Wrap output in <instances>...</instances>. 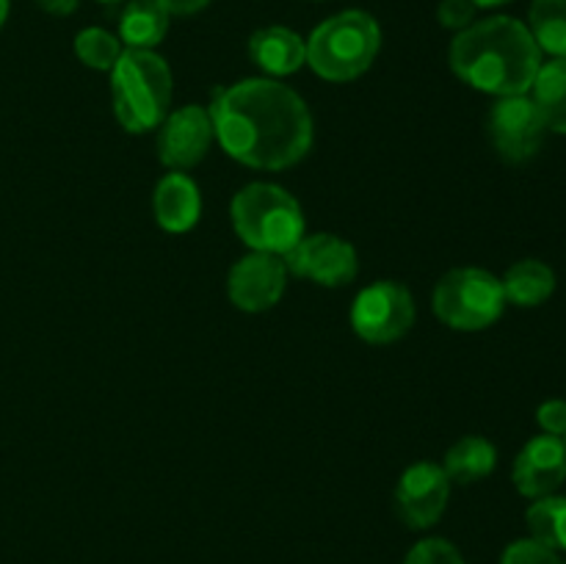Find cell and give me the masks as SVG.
Listing matches in <instances>:
<instances>
[{
    "mask_svg": "<svg viewBox=\"0 0 566 564\" xmlns=\"http://www.w3.org/2000/svg\"><path fill=\"white\" fill-rule=\"evenodd\" d=\"M564 442H566V437H564Z\"/></svg>",
    "mask_w": 566,
    "mask_h": 564,
    "instance_id": "1f68e13d",
    "label": "cell"
},
{
    "mask_svg": "<svg viewBox=\"0 0 566 564\" xmlns=\"http://www.w3.org/2000/svg\"><path fill=\"white\" fill-rule=\"evenodd\" d=\"M213 142V122L199 105H186L160 122L158 155L169 169H191L208 155Z\"/></svg>",
    "mask_w": 566,
    "mask_h": 564,
    "instance_id": "7c38bea8",
    "label": "cell"
},
{
    "mask_svg": "<svg viewBox=\"0 0 566 564\" xmlns=\"http://www.w3.org/2000/svg\"><path fill=\"white\" fill-rule=\"evenodd\" d=\"M415 324L412 293L401 282H376L365 288L352 307V326L363 341L385 346L407 335Z\"/></svg>",
    "mask_w": 566,
    "mask_h": 564,
    "instance_id": "52a82bcc",
    "label": "cell"
},
{
    "mask_svg": "<svg viewBox=\"0 0 566 564\" xmlns=\"http://www.w3.org/2000/svg\"><path fill=\"white\" fill-rule=\"evenodd\" d=\"M512 479L520 495L534 498V501L553 495L566 479V442L545 431L525 442V448L514 459Z\"/></svg>",
    "mask_w": 566,
    "mask_h": 564,
    "instance_id": "4fadbf2b",
    "label": "cell"
},
{
    "mask_svg": "<svg viewBox=\"0 0 566 564\" xmlns=\"http://www.w3.org/2000/svg\"><path fill=\"white\" fill-rule=\"evenodd\" d=\"M486 136L506 164H525L542 149L547 127L528 94L497 97L486 116Z\"/></svg>",
    "mask_w": 566,
    "mask_h": 564,
    "instance_id": "ba28073f",
    "label": "cell"
},
{
    "mask_svg": "<svg viewBox=\"0 0 566 564\" xmlns=\"http://www.w3.org/2000/svg\"><path fill=\"white\" fill-rule=\"evenodd\" d=\"M528 31L542 53L566 59V0H534L528 11Z\"/></svg>",
    "mask_w": 566,
    "mask_h": 564,
    "instance_id": "ffe728a7",
    "label": "cell"
},
{
    "mask_svg": "<svg viewBox=\"0 0 566 564\" xmlns=\"http://www.w3.org/2000/svg\"><path fill=\"white\" fill-rule=\"evenodd\" d=\"M475 9H497V6H506L512 0H473Z\"/></svg>",
    "mask_w": 566,
    "mask_h": 564,
    "instance_id": "f1b7e54d",
    "label": "cell"
},
{
    "mask_svg": "<svg viewBox=\"0 0 566 564\" xmlns=\"http://www.w3.org/2000/svg\"><path fill=\"white\" fill-rule=\"evenodd\" d=\"M285 282L287 265L280 254L252 252L232 265L227 291H230L232 304L238 310L263 313L280 302L282 293H285Z\"/></svg>",
    "mask_w": 566,
    "mask_h": 564,
    "instance_id": "8fae6325",
    "label": "cell"
},
{
    "mask_svg": "<svg viewBox=\"0 0 566 564\" xmlns=\"http://www.w3.org/2000/svg\"><path fill=\"white\" fill-rule=\"evenodd\" d=\"M116 119L125 130L147 133L169 116L171 70L153 50H122L111 70Z\"/></svg>",
    "mask_w": 566,
    "mask_h": 564,
    "instance_id": "3957f363",
    "label": "cell"
},
{
    "mask_svg": "<svg viewBox=\"0 0 566 564\" xmlns=\"http://www.w3.org/2000/svg\"><path fill=\"white\" fill-rule=\"evenodd\" d=\"M249 55L271 75H293L307 64V42L291 28L269 25L249 39Z\"/></svg>",
    "mask_w": 566,
    "mask_h": 564,
    "instance_id": "9a60e30c",
    "label": "cell"
},
{
    "mask_svg": "<svg viewBox=\"0 0 566 564\" xmlns=\"http://www.w3.org/2000/svg\"><path fill=\"white\" fill-rule=\"evenodd\" d=\"M381 48L379 22L365 11H340L321 22L307 39V64L332 83L365 75Z\"/></svg>",
    "mask_w": 566,
    "mask_h": 564,
    "instance_id": "277c9868",
    "label": "cell"
},
{
    "mask_svg": "<svg viewBox=\"0 0 566 564\" xmlns=\"http://www.w3.org/2000/svg\"><path fill=\"white\" fill-rule=\"evenodd\" d=\"M448 59L468 86L512 97L531 92L542 66V50L525 22L501 14L459 31Z\"/></svg>",
    "mask_w": 566,
    "mask_h": 564,
    "instance_id": "7a4b0ae2",
    "label": "cell"
},
{
    "mask_svg": "<svg viewBox=\"0 0 566 564\" xmlns=\"http://www.w3.org/2000/svg\"><path fill=\"white\" fill-rule=\"evenodd\" d=\"M501 564H566L556 551L539 545L536 540H517L506 547Z\"/></svg>",
    "mask_w": 566,
    "mask_h": 564,
    "instance_id": "cb8c5ba5",
    "label": "cell"
},
{
    "mask_svg": "<svg viewBox=\"0 0 566 564\" xmlns=\"http://www.w3.org/2000/svg\"><path fill=\"white\" fill-rule=\"evenodd\" d=\"M103 3H116V0H103Z\"/></svg>",
    "mask_w": 566,
    "mask_h": 564,
    "instance_id": "4dcf8cb0",
    "label": "cell"
},
{
    "mask_svg": "<svg viewBox=\"0 0 566 564\" xmlns=\"http://www.w3.org/2000/svg\"><path fill=\"white\" fill-rule=\"evenodd\" d=\"M525 523H528L531 540L556 553L566 551V498L556 492L536 498L525 512Z\"/></svg>",
    "mask_w": 566,
    "mask_h": 564,
    "instance_id": "44dd1931",
    "label": "cell"
},
{
    "mask_svg": "<svg viewBox=\"0 0 566 564\" xmlns=\"http://www.w3.org/2000/svg\"><path fill=\"white\" fill-rule=\"evenodd\" d=\"M528 97L534 100L547 133L566 136V59L542 61Z\"/></svg>",
    "mask_w": 566,
    "mask_h": 564,
    "instance_id": "2e32d148",
    "label": "cell"
},
{
    "mask_svg": "<svg viewBox=\"0 0 566 564\" xmlns=\"http://www.w3.org/2000/svg\"><path fill=\"white\" fill-rule=\"evenodd\" d=\"M75 55L92 70L111 72L122 55V42L103 28H86L75 36Z\"/></svg>",
    "mask_w": 566,
    "mask_h": 564,
    "instance_id": "7402d4cb",
    "label": "cell"
},
{
    "mask_svg": "<svg viewBox=\"0 0 566 564\" xmlns=\"http://www.w3.org/2000/svg\"><path fill=\"white\" fill-rule=\"evenodd\" d=\"M169 17L158 0H130L119 17V42L133 50H153L166 36Z\"/></svg>",
    "mask_w": 566,
    "mask_h": 564,
    "instance_id": "ac0fdd59",
    "label": "cell"
},
{
    "mask_svg": "<svg viewBox=\"0 0 566 564\" xmlns=\"http://www.w3.org/2000/svg\"><path fill=\"white\" fill-rule=\"evenodd\" d=\"M437 318L459 332H479L495 324L506 307V293L501 280L486 269H453L437 282L434 296Z\"/></svg>",
    "mask_w": 566,
    "mask_h": 564,
    "instance_id": "8992f818",
    "label": "cell"
},
{
    "mask_svg": "<svg viewBox=\"0 0 566 564\" xmlns=\"http://www.w3.org/2000/svg\"><path fill=\"white\" fill-rule=\"evenodd\" d=\"M403 564H464V556L453 542L431 536V540L418 542L412 551L407 553Z\"/></svg>",
    "mask_w": 566,
    "mask_h": 564,
    "instance_id": "603a6c76",
    "label": "cell"
},
{
    "mask_svg": "<svg viewBox=\"0 0 566 564\" xmlns=\"http://www.w3.org/2000/svg\"><path fill=\"white\" fill-rule=\"evenodd\" d=\"M285 265L296 276L318 282L326 288H340L357 276V249L337 236H304L291 252L282 254Z\"/></svg>",
    "mask_w": 566,
    "mask_h": 564,
    "instance_id": "9c48e42d",
    "label": "cell"
},
{
    "mask_svg": "<svg viewBox=\"0 0 566 564\" xmlns=\"http://www.w3.org/2000/svg\"><path fill=\"white\" fill-rule=\"evenodd\" d=\"M501 285L506 302L517 304V307H539L556 291V271L542 260L525 258L506 271Z\"/></svg>",
    "mask_w": 566,
    "mask_h": 564,
    "instance_id": "e0dca14e",
    "label": "cell"
},
{
    "mask_svg": "<svg viewBox=\"0 0 566 564\" xmlns=\"http://www.w3.org/2000/svg\"><path fill=\"white\" fill-rule=\"evenodd\" d=\"M448 495H451V479H448L440 464H412L396 487L398 518L409 529H429L446 512Z\"/></svg>",
    "mask_w": 566,
    "mask_h": 564,
    "instance_id": "30bf717a",
    "label": "cell"
},
{
    "mask_svg": "<svg viewBox=\"0 0 566 564\" xmlns=\"http://www.w3.org/2000/svg\"><path fill=\"white\" fill-rule=\"evenodd\" d=\"M536 420H539L542 431L545 435H553V437H566V401L562 398H551V401L542 404L539 409H536Z\"/></svg>",
    "mask_w": 566,
    "mask_h": 564,
    "instance_id": "484cf974",
    "label": "cell"
},
{
    "mask_svg": "<svg viewBox=\"0 0 566 564\" xmlns=\"http://www.w3.org/2000/svg\"><path fill=\"white\" fill-rule=\"evenodd\" d=\"M36 3H39V9L48 11V14L66 17L77 9V3H81V0H36Z\"/></svg>",
    "mask_w": 566,
    "mask_h": 564,
    "instance_id": "83f0119b",
    "label": "cell"
},
{
    "mask_svg": "<svg viewBox=\"0 0 566 564\" xmlns=\"http://www.w3.org/2000/svg\"><path fill=\"white\" fill-rule=\"evenodd\" d=\"M437 20L448 28V31H464L473 25L475 20V3L473 0H442L437 6Z\"/></svg>",
    "mask_w": 566,
    "mask_h": 564,
    "instance_id": "d4e9b609",
    "label": "cell"
},
{
    "mask_svg": "<svg viewBox=\"0 0 566 564\" xmlns=\"http://www.w3.org/2000/svg\"><path fill=\"white\" fill-rule=\"evenodd\" d=\"M232 227L254 252L285 254L304 238V213L296 199L274 182H252L232 199Z\"/></svg>",
    "mask_w": 566,
    "mask_h": 564,
    "instance_id": "5b68a950",
    "label": "cell"
},
{
    "mask_svg": "<svg viewBox=\"0 0 566 564\" xmlns=\"http://www.w3.org/2000/svg\"><path fill=\"white\" fill-rule=\"evenodd\" d=\"M158 3L164 6L169 14L186 17V14H197V11H202L210 0H158Z\"/></svg>",
    "mask_w": 566,
    "mask_h": 564,
    "instance_id": "4316f807",
    "label": "cell"
},
{
    "mask_svg": "<svg viewBox=\"0 0 566 564\" xmlns=\"http://www.w3.org/2000/svg\"><path fill=\"white\" fill-rule=\"evenodd\" d=\"M497 451L486 437H464L457 446H451V451L446 453V476L457 484H473V481L486 479V476L495 470Z\"/></svg>",
    "mask_w": 566,
    "mask_h": 564,
    "instance_id": "d6986e66",
    "label": "cell"
},
{
    "mask_svg": "<svg viewBox=\"0 0 566 564\" xmlns=\"http://www.w3.org/2000/svg\"><path fill=\"white\" fill-rule=\"evenodd\" d=\"M155 219L164 230L169 232H186L191 230L202 213V197H199L197 182L182 171H169L164 180L158 182L153 197Z\"/></svg>",
    "mask_w": 566,
    "mask_h": 564,
    "instance_id": "5bb4252c",
    "label": "cell"
},
{
    "mask_svg": "<svg viewBox=\"0 0 566 564\" xmlns=\"http://www.w3.org/2000/svg\"><path fill=\"white\" fill-rule=\"evenodd\" d=\"M208 114L224 153L252 169H287L313 147L307 103L271 77H249L216 88Z\"/></svg>",
    "mask_w": 566,
    "mask_h": 564,
    "instance_id": "6da1fadb",
    "label": "cell"
},
{
    "mask_svg": "<svg viewBox=\"0 0 566 564\" xmlns=\"http://www.w3.org/2000/svg\"><path fill=\"white\" fill-rule=\"evenodd\" d=\"M6 17H9V0H0V28H3Z\"/></svg>",
    "mask_w": 566,
    "mask_h": 564,
    "instance_id": "f546056e",
    "label": "cell"
}]
</instances>
